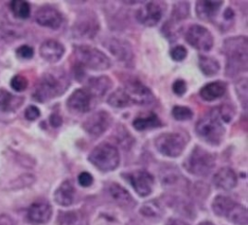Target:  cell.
I'll list each match as a JSON object with an SVG mask.
<instances>
[{"instance_id":"cell-1","label":"cell","mask_w":248,"mask_h":225,"mask_svg":"<svg viewBox=\"0 0 248 225\" xmlns=\"http://www.w3.org/2000/svg\"><path fill=\"white\" fill-rule=\"evenodd\" d=\"M222 49L227 57L226 72L229 77H234L247 70L248 41L246 37L237 36L225 40Z\"/></svg>"},{"instance_id":"cell-2","label":"cell","mask_w":248,"mask_h":225,"mask_svg":"<svg viewBox=\"0 0 248 225\" xmlns=\"http://www.w3.org/2000/svg\"><path fill=\"white\" fill-rule=\"evenodd\" d=\"M68 85L69 81L63 73H45L33 91V99L38 102L49 101L63 94Z\"/></svg>"},{"instance_id":"cell-3","label":"cell","mask_w":248,"mask_h":225,"mask_svg":"<svg viewBox=\"0 0 248 225\" xmlns=\"http://www.w3.org/2000/svg\"><path fill=\"white\" fill-rule=\"evenodd\" d=\"M196 133L202 140L210 145H217L222 142L225 135V128L216 109L198 120Z\"/></svg>"},{"instance_id":"cell-4","label":"cell","mask_w":248,"mask_h":225,"mask_svg":"<svg viewBox=\"0 0 248 225\" xmlns=\"http://www.w3.org/2000/svg\"><path fill=\"white\" fill-rule=\"evenodd\" d=\"M74 55L78 65L94 71H105L111 65L107 54L90 46H75Z\"/></svg>"},{"instance_id":"cell-5","label":"cell","mask_w":248,"mask_h":225,"mask_svg":"<svg viewBox=\"0 0 248 225\" xmlns=\"http://www.w3.org/2000/svg\"><path fill=\"white\" fill-rule=\"evenodd\" d=\"M88 160L98 170L102 172H110L117 168L120 161L119 152L116 146L102 143L95 146L88 156Z\"/></svg>"},{"instance_id":"cell-6","label":"cell","mask_w":248,"mask_h":225,"mask_svg":"<svg viewBox=\"0 0 248 225\" xmlns=\"http://www.w3.org/2000/svg\"><path fill=\"white\" fill-rule=\"evenodd\" d=\"M215 166V156L206 149L197 145L184 161L185 169L192 175L207 176Z\"/></svg>"},{"instance_id":"cell-7","label":"cell","mask_w":248,"mask_h":225,"mask_svg":"<svg viewBox=\"0 0 248 225\" xmlns=\"http://www.w3.org/2000/svg\"><path fill=\"white\" fill-rule=\"evenodd\" d=\"M157 150L168 157H177L184 150L187 141L184 135L177 132H168L159 135L155 139Z\"/></svg>"},{"instance_id":"cell-8","label":"cell","mask_w":248,"mask_h":225,"mask_svg":"<svg viewBox=\"0 0 248 225\" xmlns=\"http://www.w3.org/2000/svg\"><path fill=\"white\" fill-rule=\"evenodd\" d=\"M184 38L191 47L198 50L207 51L213 47L211 32L200 24L190 25L185 31Z\"/></svg>"},{"instance_id":"cell-9","label":"cell","mask_w":248,"mask_h":225,"mask_svg":"<svg viewBox=\"0 0 248 225\" xmlns=\"http://www.w3.org/2000/svg\"><path fill=\"white\" fill-rule=\"evenodd\" d=\"M112 117L107 111H98L90 114L82 124L83 129L91 136L104 134L111 125Z\"/></svg>"},{"instance_id":"cell-10","label":"cell","mask_w":248,"mask_h":225,"mask_svg":"<svg viewBox=\"0 0 248 225\" xmlns=\"http://www.w3.org/2000/svg\"><path fill=\"white\" fill-rule=\"evenodd\" d=\"M166 11V5L162 2L151 1L143 5L137 12V19L140 23L145 26L156 25Z\"/></svg>"},{"instance_id":"cell-11","label":"cell","mask_w":248,"mask_h":225,"mask_svg":"<svg viewBox=\"0 0 248 225\" xmlns=\"http://www.w3.org/2000/svg\"><path fill=\"white\" fill-rule=\"evenodd\" d=\"M125 177L140 196L145 197L152 192L154 178L148 172L134 171L129 174H125Z\"/></svg>"},{"instance_id":"cell-12","label":"cell","mask_w":248,"mask_h":225,"mask_svg":"<svg viewBox=\"0 0 248 225\" xmlns=\"http://www.w3.org/2000/svg\"><path fill=\"white\" fill-rule=\"evenodd\" d=\"M132 104L148 105L154 101L152 91L139 80H131L126 83L124 88Z\"/></svg>"},{"instance_id":"cell-13","label":"cell","mask_w":248,"mask_h":225,"mask_svg":"<svg viewBox=\"0 0 248 225\" xmlns=\"http://www.w3.org/2000/svg\"><path fill=\"white\" fill-rule=\"evenodd\" d=\"M99 29V23L94 13L81 15L73 26V33L77 38H92Z\"/></svg>"},{"instance_id":"cell-14","label":"cell","mask_w":248,"mask_h":225,"mask_svg":"<svg viewBox=\"0 0 248 225\" xmlns=\"http://www.w3.org/2000/svg\"><path fill=\"white\" fill-rule=\"evenodd\" d=\"M92 96L83 88L76 89L67 99V109L72 113H83L90 110Z\"/></svg>"},{"instance_id":"cell-15","label":"cell","mask_w":248,"mask_h":225,"mask_svg":"<svg viewBox=\"0 0 248 225\" xmlns=\"http://www.w3.org/2000/svg\"><path fill=\"white\" fill-rule=\"evenodd\" d=\"M36 22L44 27L57 29L63 22V16L58 10L51 6L40 8L35 16Z\"/></svg>"},{"instance_id":"cell-16","label":"cell","mask_w":248,"mask_h":225,"mask_svg":"<svg viewBox=\"0 0 248 225\" xmlns=\"http://www.w3.org/2000/svg\"><path fill=\"white\" fill-rule=\"evenodd\" d=\"M104 46L109 50V52L115 56L118 60L122 62H130L134 58V53L132 47L130 44L126 41L120 40V39H108L105 43Z\"/></svg>"},{"instance_id":"cell-17","label":"cell","mask_w":248,"mask_h":225,"mask_svg":"<svg viewBox=\"0 0 248 225\" xmlns=\"http://www.w3.org/2000/svg\"><path fill=\"white\" fill-rule=\"evenodd\" d=\"M52 209L46 202L33 203L27 211V218L33 224L46 223L51 217Z\"/></svg>"},{"instance_id":"cell-18","label":"cell","mask_w":248,"mask_h":225,"mask_svg":"<svg viewBox=\"0 0 248 225\" xmlns=\"http://www.w3.org/2000/svg\"><path fill=\"white\" fill-rule=\"evenodd\" d=\"M40 55L47 62L55 63L60 60L65 52L64 46L56 40H46L40 47Z\"/></svg>"},{"instance_id":"cell-19","label":"cell","mask_w":248,"mask_h":225,"mask_svg":"<svg viewBox=\"0 0 248 225\" xmlns=\"http://www.w3.org/2000/svg\"><path fill=\"white\" fill-rule=\"evenodd\" d=\"M214 185L222 190H231L235 187L237 177L235 173L228 167H223L217 171L213 177Z\"/></svg>"},{"instance_id":"cell-20","label":"cell","mask_w":248,"mask_h":225,"mask_svg":"<svg viewBox=\"0 0 248 225\" xmlns=\"http://www.w3.org/2000/svg\"><path fill=\"white\" fill-rule=\"evenodd\" d=\"M107 192L109 198L121 207H133L136 204L131 194L118 183H109L107 187Z\"/></svg>"},{"instance_id":"cell-21","label":"cell","mask_w":248,"mask_h":225,"mask_svg":"<svg viewBox=\"0 0 248 225\" xmlns=\"http://www.w3.org/2000/svg\"><path fill=\"white\" fill-rule=\"evenodd\" d=\"M112 87V80L107 76L93 77L87 80L85 88L92 97H102Z\"/></svg>"},{"instance_id":"cell-22","label":"cell","mask_w":248,"mask_h":225,"mask_svg":"<svg viewBox=\"0 0 248 225\" xmlns=\"http://www.w3.org/2000/svg\"><path fill=\"white\" fill-rule=\"evenodd\" d=\"M227 90V83L222 80H215L204 84L200 89V96L202 100L211 102L221 98Z\"/></svg>"},{"instance_id":"cell-23","label":"cell","mask_w":248,"mask_h":225,"mask_svg":"<svg viewBox=\"0 0 248 225\" xmlns=\"http://www.w3.org/2000/svg\"><path fill=\"white\" fill-rule=\"evenodd\" d=\"M223 1H198L196 4V14L203 21L212 20L222 7Z\"/></svg>"},{"instance_id":"cell-24","label":"cell","mask_w":248,"mask_h":225,"mask_svg":"<svg viewBox=\"0 0 248 225\" xmlns=\"http://www.w3.org/2000/svg\"><path fill=\"white\" fill-rule=\"evenodd\" d=\"M75 187L71 180L63 181L54 192V200L60 206H70L73 204L75 199Z\"/></svg>"},{"instance_id":"cell-25","label":"cell","mask_w":248,"mask_h":225,"mask_svg":"<svg viewBox=\"0 0 248 225\" xmlns=\"http://www.w3.org/2000/svg\"><path fill=\"white\" fill-rule=\"evenodd\" d=\"M23 103L21 96L13 95L6 89L0 88V111L1 112H14L18 109Z\"/></svg>"},{"instance_id":"cell-26","label":"cell","mask_w":248,"mask_h":225,"mask_svg":"<svg viewBox=\"0 0 248 225\" xmlns=\"http://www.w3.org/2000/svg\"><path fill=\"white\" fill-rule=\"evenodd\" d=\"M89 225H128L119 216L111 211L101 210L94 214L89 221Z\"/></svg>"},{"instance_id":"cell-27","label":"cell","mask_w":248,"mask_h":225,"mask_svg":"<svg viewBox=\"0 0 248 225\" xmlns=\"http://www.w3.org/2000/svg\"><path fill=\"white\" fill-rule=\"evenodd\" d=\"M235 204L236 202H234L231 198L227 196L219 195L215 197V199L212 202V209L216 215L227 218V216L232 211Z\"/></svg>"},{"instance_id":"cell-28","label":"cell","mask_w":248,"mask_h":225,"mask_svg":"<svg viewBox=\"0 0 248 225\" xmlns=\"http://www.w3.org/2000/svg\"><path fill=\"white\" fill-rule=\"evenodd\" d=\"M133 126L138 131H144L147 129H153L162 126V122L157 114L151 112L147 116L137 117L133 121Z\"/></svg>"},{"instance_id":"cell-29","label":"cell","mask_w":248,"mask_h":225,"mask_svg":"<svg viewBox=\"0 0 248 225\" xmlns=\"http://www.w3.org/2000/svg\"><path fill=\"white\" fill-rule=\"evenodd\" d=\"M199 67L203 75H205L207 77H211L218 73V71L220 69V64L213 57L200 55L199 56Z\"/></svg>"},{"instance_id":"cell-30","label":"cell","mask_w":248,"mask_h":225,"mask_svg":"<svg viewBox=\"0 0 248 225\" xmlns=\"http://www.w3.org/2000/svg\"><path fill=\"white\" fill-rule=\"evenodd\" d=\"M107 102L109 106L117 109L125 108L130 106V104H132L124 88H118L114 90L112 93H110L109 96L108 97Z\"/></svg>"},{"instance_id":"cell-31","label":"cell","mask_w":248,"mask_h":225,"mask_svg":"<svg viewBox=\"0 0 248 225\" xmlns=\"http://www.w3.org/2000/svg\"><path fill=\"white\" fill-rule=\"evenodd\" d=\"M227 219L235 225H247L248 213L246 208L236 203L232 208V211L227 216Z\"/></svg>"},{"instance_id":"cell-32","label":"cell","mask_w":248,"mask_h":225,"mask_svg":"<svg viewBox=\"0 0 248 225\" xmlns=\"http://www.w3.org/2000/svg\"><path fill=\"white\" fill-rule=\"evenodd\" d=\"M59 225H81L82 216L79 211H60L57 217Z\"/></svg>"},{"instance_id":"cell-33","label":"cell","mask_w":248,"mask_h":225,"mask_svg":"<svg viewBox=\"0 0 248 225\" xmlns=\"http://www.w3.org/2000/svg\"><path fill=\"white\" fill-rule=\"evenodd\" d=\"M10 8L14 16L17 18L25 19L30 16V5L26 1L15 0L10 3Z\"/></svg>"},{"instance_id":"cell-34","label":"cell","mask_w":248,"mask_h":225,"mask_svg":"<svg viewBox=\"0 0 248 225\" xmlns=\"http://www.w3.org/2000/svg\"><path fill=\"white\" fill-rule=\"evenodd\" d=\"M140 212L145 217L157 218L162 214V209L157 201H148L140 209Z\"/></svg>"},{"instance_id":"cell-35","label":"cell","mask_w":248,"mask_h":225,"mask_svg":"<svg viewBox=\"0 0 248 225\" xmlns=\"http://www.w3.org/2000/svg\"><path fill=\"white\" fill-rule=\"evenodd\" d=\"M180 178H181V176L178 173H176L173 169H169L161 175L162 184L167 187H171L176 185L177 181L179 182Z\"/></svg>"},{"instance_id":"cell-36","label":"cell","mask_w":248,"mask_h":225,"mask_svg":"<svg viewBox=\"0 0 248 225\" xmlns=\"http://www.w3.org/2000/svg\"><path fill=\"white\" fill-rule=\"evenodd\" d=\"M171 114L176 120L179 121L190 120L194 115L192 110L184 106H174L171 110Z\"/></svg>"},{"instance_id":"cell-37","label":"cell","mask_w":248,"mask_h":225,"mask_svg":"<svg viewBox=\"0 0 248 225\" xmlns=\"http://www.w3.org/2000/svg\"><path fill=\"white\" fill-rule=\"evenodd\" d=\"M235 91L238 96L239 101L242 103L244 109H246L247 104V79L242 78L235 83Z\"/></svg>"},{"instance_id":"cell-38","label":"cell","mask_w":248,"mask_h":225,"mask_svg":"<svg viewBox=\"0 0 248 225\" xmlns=\"http://www.w3.org/2000/svg\"><path fill=\"white\" fill-rule=\"evenodd\" d=\"M189 15V3L179 2L176 3L172 10V16L176 20H182Z\"/></svg>"},{"instance_id":"cell-39","label":"cell","mask_w":248,"mask_h":225,"mask_svg":"<svg viewBox=\"0 0 248 225\" xmlns=\"http://www.w3.org/2000/svg\"><path fill=\"white\" fill-rule=\"evenodd\" d=\"M216 110H217V112H218V115H219L221 121L229 122L233 117L234 112L232 109V107L228 104H223L219 108H216Z\"/></svg>"},{"instance_id":"cell-40","label":"cell","mask_w":248,"mask_h":225,"mask_svg":"<svg viewBox=\"0 0 248 225\" xmlns=\"http://www.w3.org/2000/svg\"><path fill=\"white\" fill-rule=\"evenodd\" d=\"M11 86L16 91H23L28 86V80L24 76L16 75L11 80Z\"/></svg>"},{"instance_id":"cell-41","label":"cell","mask_w":248,"mask_h":225,"mask_svg":"<svg viewBox=\"0 0 248 225\" xmlns=\"http://www.w3.org/2000/svg\"><path fill=\"white\" fill-rule=\"evenodd\" d=\"M170 54L174 61H182L187 56V49L183 46H175L171 48Z\"/></svg>"},{"instance_id":"cell-42","label":"cell","mask_w":248,"mask_h":225,"mask_svg":"<svg viewBox=\"0 0 248 225\" xmlns=\"http://www.w3.org/2000/svg\"><path fill=\"white\" fill-rule=\"evenodd\" d=\"M33 54H34L33 48H31L30 46H27V45L20 46L16 49V55L22 59H30V58H32Z\"/></svg>"},{"instance_id":"cell-43","label":"cell","mask_w":248,"mask_h":225,"mask_svg":"<svg viewBox=\"0 0 248 225\" xmlns=\"http://www.w3.org/2000/svg\"><path fill=\"white\" fill-rule=\"evenodd\" d=\"M187 90V85L185 80H176L173 83H172V91L175 95L177 96H182L185 94Z\"/></svg>"},{"instance_id":"cell-44","label":"cell","mask_w":248,"mask_h":225,"mask_svg":"<svg viewBox=\"0 0 248 225\" xmlns=\"http://www.w3.org/2000/svg\"><path fill=\"white\" fill-rule=\"evenodd\" d=\"M78 181L82 187H88L93 183V177L87 172H82L78 175Z\"/></svg>"},{"instance_id":"cell-45","label":"cell","mask_w":248,"mask_h":225,"mask_svg":"<svg viewBox=\"0 0 248 225\" xmlns=\"http://www.w3.org/2000/svg\"><path fill=\"white\" fill-rule=\"evenodd\" d=\"M40 114L41 113H40L39 108L36 107V106H33V105L27 107L26 110H25V112H24L25 118L28 119V120H31V121L37 119L40 116Z\"/></svg>"},{"instance_id":"cell-46","label":"cell","mask_w":248,"mask_h":225,"mask_svg":"<svg viewBox=\"0 0 248 225\" xmlns=\"http://www.w3.org/2000/svg\"><path fill=\"white\" fill-rule=\"evenodd\" d=\"M49 123L52 127L54 128H58L62 125L63 123V119L62 116L56 112H53L50 116H49Z\"/></svg>"},{"instance_id":"cell-47","label":"cell","mask_w":248,"mask_h":225,"mask_svg":"<svg viewBox=\"0 0 248 225\" xmlns=\"http://www.w3.org/2000/svg\"><path fill=\"white\" fill-rule=\"evenodd\" d=\"M0 225H14V220L7 214H1Z\"/></svg>"},{"instance_id":"cell-48","label":"cell","mask_w":248,"mask_h":225,"mask_svg":"<svg viewBox=\"0 0 248 225\" xmlns=\"http://www.w3.org/2000/svg\"><path fill=\"white\" fill-rule=\"evenodd\" d=\"M166 225H189L188 223H186L185 221L181 220V219H177V218H170L167 221Z\"/></svg>"},{"instance_id":"cell-49","label":"cell","mask_w":248,"mask_h":225,"mask_svg":"<svg viewBox=\"0 0 248 225\" xmlns=\"http://www.w3.org/2000/svg\"><path fill=\"white\" fill-rule=\"evenodd\" d=\"M233 11L231 9V8H227L224 12V17L227 19V20H231L232 19L233 17Z\"/></svg>"},{"instance_id":"cell-50","label":"cell","mask_w":248,"mask_h":225,"mask_svg":"<svg viewBox=\"0 0 248 225\" xmlns=\"http://www.w3.org/2000/svg\"><path fill=\"white\" fill-rule=\"evenodd\" d=\"M199 225H214V224H213V223H211V222H208V221H204V222L200 223Z\"/></svg>"}]
</instances>
